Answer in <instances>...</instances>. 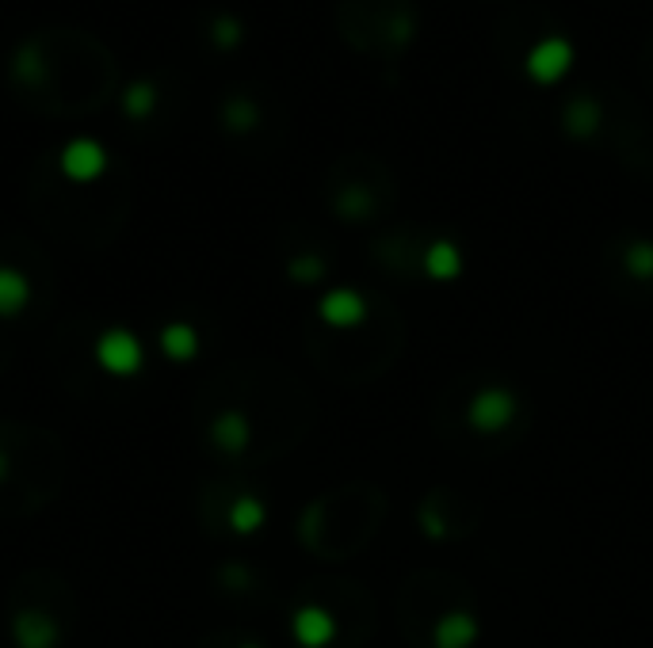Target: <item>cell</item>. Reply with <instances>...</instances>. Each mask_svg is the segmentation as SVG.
I'll return each instance as SVG.
<instances>
[{"mask_svg":"<svg viewBox=\"0 0 653 648\" xmlns=\"http://www.w3.org/2000/svg\"><path fill=\"white\" fill-rule=\"evenodd\" d=\"M436 641H440V648H467L470 641H475V621H470L467 615L443 618L440 629H436Z\"/></svg>","mask_w":653,"mask_h":648,"instance_id":"13","label":"cell"},{"mask_svg":"<svg viewBox=\"0 0 653 648\" xmlns=\"http://www.w3.org/2000/svg\"><path fill=\"white\" fill-rule=\"evenodd\" d=\"M92 356H96L103 374L111 378H134L145 367V348L131 328H108V332H100Z\"/></svg>","mask_w":653,"mask_h":648,"instance_id":"1","label":"cell"},{"mask_svg":"<svg viewBox=\"0 0 653 648\" xmlns=\"http://www.w3.org/2000/svg\"><path fill=\"white\" fill-rule=\"evenodd\" d=\"M58 164H62L65 179H73V184H92V179H100L103 172H108V150H103L100 142H92V137H73L62 150Z\"/></svg>","mask_w":653,"mask_h":648,"instance_id":"3","label":"cell"},{"mask_svg":"<svg viewBox=\"0 0 653 648\" xmlns=\"http://www.w3.org/2000/svg\"><path fill=\"white\" fill-rule=\"evenodd\" d=\"M340 210H344V214H359V210H367V195H364V192H348V195H340Z\"/></svg>","mask_w":653,"mask_h":648,"instance_id":"20","label":"cell"},{"mask_svg":"<svg viewBox=\"0 0 653 648\" xmlns=\"http://www.w3.org/2000/svg\"><path fill=\"white\" fill-rule=\"evenodd\" d=\"M600 119H604V111H600V103L592 96H573L562 111V126L570 130L573 137H592Z\"/></svg>","mask_w":653,"mask_h":648,"instance_id":"7","label":"cell"},{"mask_svg":"<svg viewBox=\"0 0 653 648\" xmlns=\"http://www.w3.org/2000/svg\"><path fill=\"white\" fill-rule=\"evenodd\" d=\"M573 58H578V50H573L570 39H562V34H547V39H539L535 47L528 50V58H523V73H528L535 84H558L573 69Z\"/></svg>","mask_w":653,"mask_h":648,"instance_id":"2","label":"cell"},{"mask_svg":"<svg viewBox=\"0 0 653 648\" xmlns=\"http://www.w3.org/2000/svg\"><path fill=\"white\" fill-rule=\"evenodd\" d=\"M333 634H337V626H333V615L322 607H303L295 615V637L298 645L306 648H322L333 641Z\"/></svg>","mask_w":653,"mask_h":648,"instance_id":"5","label":"cell"},{"mask_svg":"<svg viewBox=\"0 0 653 648\" xmlns=\"http://www.w3.org/2000/svg\"><path fill=\"white\" fill-rule=\"evenodd\" d=\"M241 648H261V645H241Z\"/></svg>","mask_w":653,"mask_h":648,"instance_id":"22","label":"cell"},{"mask_svg":"<svg viewBox=\"0 0 653 648\" xmlns=\"http://www.w3.org/2000/svg\"><path fill=\"white\" fill-rule=\"evenodd\" d=\"M459 253H455V245H447V240H440V245L428 248V271L436 275V279H455L459 275Z\"/></svg>","mask_w":653,"mask_h":648,"instance_id":"15","label":"cell"},{"mask_svg":"<svg viewBox=\"0 0 653 648\" xmlns=\"http://www.w3.org/2000/svg\"><path fill=\"white\" fill-rule=\"evenodd\" d=\"M290 275H295L298 282H314L317 275H322V264H317V259H298V264H290Z\"/></svg>","mask_w":653,"mask_h":648,"instance_id":"19","label":"cell"},{"mask_svg":"<svg viewBox=\"0 0 653 648\" xmlns=\"http://www.w3.org/2000/svg\"><path fill=\"white\" fill-rule=\"evenodd\" d=\"M322 317L329 325H356L364 317V301L351 290H333L322 298Z\"/></svg>","mask_w":653,"mask_h":648,"instance_id":"11","label":"cell"},{"mask_svg":"<svg viewBox=\"0 0 653 648\" xmlns=\"http://www.w3.org/2000/svg\"><path fill=\"white\" fill-rule=\"evenodd\" d=\"M229 526H234L237 534H253L264 526V504L256 496H241L234 500V507H229Z\"/></svg>","mask_w":653,"mask_h":648,"instance_id":"12","label":"cell"},{"mask_svg":"<svg viewBox=\"0 0 653 648\" xmlns=\"http://www.w3.org/2000/svg\"><path fill=\"white\" fill-rule=\"evenodd\" d=\"M12 637L20 648H54L62 629H58V621L50 615H42V610H20L12 621Z\"/></svg>","mask_w":653,"mask_h":648,"instance_id":"4","label":"cell"},{"mask_svg":"<svg viewBox=\"0 0 653 648\" xmlns=\"http://www.w3.org/2000/svg\"><path fill=\"white\" fill-rule=\"evenodd\" d=\"M157 343H161V351H165L172 362H187V359L200 356V332H195L192 325H184V321H172V325L161 328Z\"/></svg>","mask_w":653,"mask_h":648,"instance_id":"6","label":"cell"},{"mask_svg":"<svg viewBox=\"0 0 653 648\" xmlns=\"http://www.w3.org/2000/svg\"><path fill=\"white\" fill-rule=\"evenodd\" d=\"M512 416V397L509 393H481L475 404H470V420L478 423L481 431H497L501 423H509Z\"/></svg>","mask_w":653,"mask_h":648,"instance_id":"10","label":"cell"},{"mask_svg":"<svg viewBox=\"0 0 653 648\" xmlns=\"http://www.w3.org/2000/svg\"><path fill=\"white\" fill-rule=\"evenodd\" d=\"M211 34H214V42H218L222 50H234L245 31H241V20H237V16H218V20L211 23Z\"/></svg>","mask_w":653,"mask_h":648,"instance_id":"17","label":"cell"},{"mask_svg":"<svg viewBox=\"0 0 653 648\" xmlns=\"http://www.w3.org/2000/svg\"><path fill=\"white\" fill-rule=\"evenodd\" d=\"M626 264H631L634 275H653V245H634L626 253Z\"/></svg>","mask_w":653,"mask_h":648,"instance_id":"18","label":"cell"},{"mask_svg":"<svg viewBox=\"0 0 653 648\" xmlns=\"http://www.w3.org/2000/svg\"><path fill=\"white\" fill-rule=\"evenodd\" d=\"M31 301V282L16 267H0V317H20Z\"/></svg>","mask_w":653,"mask_h":648,"instance_id":"9","label":"cell"},{"mask_svg":"<svg viewBox=\"0 0 653 648\" xmlns=\"http://www.w3.org/2000/svg\"><path fill=\"white\" fill-rule=\"evenodd\" d=\"M123 107H126V115H131V119H145V115H150V111H153V84L150 81L131 84V92H126Z\"/></svg>","mask_w":653,"mask_h":648,"instance_id":"16","label":"cell"},{"mask_svg":"<svg viewBox=\"0 0 653 648\" xmlns=\"http://www.w3.org/2000/svg\"><path fill=\"white\" fill-rule=\"evenodd\" d=\"M211 443L226 454H237L248 446V420L241 412H222L218 420L211 423Z\"/></svg>","mask_w":653,"mask_h":648,"instance_id":"8","label":"cell"},{"mask_svg":"<svg viewBox=\"0 0 653 648\" xmlns=\"http://www.w3.org/2000/svg\"><path fill=\"white\" fill-rule=\"evenodd\" d=\"M4 477H8V454L0 451V481H4Z\"/></svg>","mask_w":653,"mask_h":648,"instance_id":"21","label":"cell"},{"mask_svg":"<svg viewBox=\"0 0 653 648\" xmlns=\"http://www.w3.org/2000/svg\"><path fill=\"white\" fill-rule=\"evenodd\" d=\"M222 119H226L229 130H253L256 123H261V111H256L253 100L234 96V100H226V107H222Z\"/></svg>","mask_w":653,"mask_h":648,"instance_id":"14","label":"cell"}]
</instances>
